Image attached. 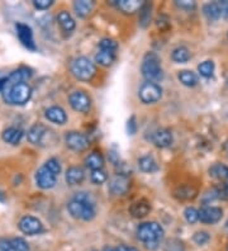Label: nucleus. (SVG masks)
I'll list each match as a JSON object with an SVG mask.
<instances>
[{
  "instance_id": "32",
  "label": "nucleus",
  "mask_w": 228,
  "mask_h": 251,
  "mask_svg": "<svg viewBox=\"0 0 228 251\" xmlns=\"http://www.w3.org/2000/svg\"><path fill=\"white\" fill-rule=\"evenodd\" d=\"M197 196V190L193 187H179L175 190V197L182 201H188V199H193Z\"/></svg>"
},
{
  "instance_id": "31",
  "label": "nucleus",
  "mask_w": 228,
  "mask_h": 251,
  "mask_svg": "<svg viewBox=\"0 0 228 251\" xmlns=\"http://www.w3.org/2000/svg\"><path fill=\"white\" fill-rule=\"evenodd\" d=\"M171 58L177 64H185L190 60V52H189V50L186 47L179 46L173 51Z\"/></svg>"
},
{
  "instance_id": "24",
  "label": "nucleus",
  "mask_w": 228,
  "mask_h": 251,
  "mask_svg": "<svg viewBox=\"0 0 228 251\" xmlns=\"http://www.w3.org/2000/svg\"><path fill=\"white\" fill-rule=\"evenodd\" d=\"M95 3L94 1H89V0H79L74 3V10L80 18H85L94 9Z\"/></svg>"
},
{
  "instance_id": "22",
  "label": "nucleus",
  "mask_w": 228,
  "mask_h": 251,
  "mask_svg": "<svg viewBox=\"0 0 228 251\" xmlns=\"http://www.w3.org/2000/svg\"><path fill=\"white\" fill-rule=\"evenodd\" d=\"M119 10H122L126 14H132V13L140 10L143 5V1L140 0H118L114 3Z\"/></svg>"
},
{
  "instance_id": "25",
  "label": "nucleus",
  "mask_w": 228,
  "mask_h": 251,
  "mask_svg": "<svg viewBox=\"0 0 228 251\" xmlns=\"http://www.w3.org/2000/svg\"><path fill=\"white\" fill-rule=\"evenodd\" d=\"M30 76H32V70L30 69L19 68L18 70L13 71L9 76H8V79H9V84L14 85V84L25 83V80L29 79Z\"/></svg>"
},
{
  "instance_id": "29",
  "label": "nucleus",
  "mask_w": 228,
  "mask_h": 251,
  "mask_svg": "<svg viewBox=\"0 0 228 251\" xmlns=\"http://www.w3.org/2000/svg\"><path fill=\"white\" fill-rule=\"evenodd\" d=\"M177 79H179L180 83L182 85L189 86V88H193L198 84V76L195 75V73L190 70H182L177 74Z\"/></svg>"
},
{
  "instance_id": "49",
  "label": "nucleus",
  "mask_w": 228,
  "mask_h": 251,
  "mask_svg": "<svg viewBox=\"0 0 228 251\" xmlns=\"http://www.w3.org/2000/svg\"><path fill=\"white\" fill-rule=\"evenodd\" d=\"M117 251H140L138 249L133 248V246H127V245H121L117 248Z\"/></svg>"
},
{
  "instance_id": "15",
  "label": "nucleus",
  "mask_w": 228,
  "mask_h": 251,
  "mask_svg": "<svg viewBox=\"0 0 228 251\" xmlns=\"http://www.w3.org/2000/svg\"><path fill=\"white\" fill-rule=\"evenodd\" d=\"M152 142L160 149H166L173 144V133L166 128H158L152 133Z\"/></svg>"
},
{
  "instance_id": "38",
  "label": "nucleus",
  "mask_w": 228,
  "mask_h": 251,
  "mask_svg": "<svg viewBox=\"0 0 228 251\" xmlns=\"http://www.w3.org/2000/svg\"><path fill=\"white\" fill-rule=\"evenodd\" d=\"M193 240H194V242L197 244V245L203 246L209 242L210 235L208 232H205V231H199V232H197L194 236H193Z\"/></svg>"
},
{
  "instance_id": "46",
  "label": "nucleus",
  "mask_w": 228,
  "mask_h": 251,
  "mask_svg": "<svg viewBox=\"0 0 228 251\" xmlns=\"http://www.w3.org/2000/svg\"><path fill=\"white\" fill-rule=\"evenodd\" d=\"M0 251H15L12 240L0 239Z\"/></svg>"
},
{
  "instance_id": "12",
  "label": "nucleus",
  "mask_w": 228,
  "mask_h": 251,
  "mask_svg": "<svg viewBox=\"0 0 228 251\" xmlns=\"http://www.w3.org/2000/svg\"><path fill=\"white\" fill-rule=\"evenodd\" d=\"M36 183L41 189H51L56 185V175L43 165L37 170Z\"/></svg>"
},
{
  "instance_id": "4",
  "label": "nucleus",
  "mask_w": 228,
  "mask_h": 251,
  "mask_svg": "<svg viewBox=\"0 0 228 251\" xmlns=\"http://www.w3.org/2000/svg\"><path fill=\"white\" fill-rule=\"evenodd\" d=\"M30 97H32V88L27 83H19L10 86L8 94L5 95V100L9 104L23 105L28 103Z\"/></svg>"
},
{
  "instance_id": "18",
  "label": "nucleus",
  "mask_w": 228,
  "mask_h": 251,
  "mask_svg": "<svg viewBox=\"0 0 228 251\" xmlns=\"http://www.w3.org/2000/svg\"><path fill=\"white\" fill-rule=\"evenodd\" d=\"M150 211H151V205H150V203L147 202L146 199H140V201H137V202H134L133 204L131 205V208H129V213H131L132 217L134 218L146 217L150 213Z\"/></svg>"
},
{
  "instance_id": "7",
  "label": "nucleus",
  "mask_w": 228,
  "mask_h": 251,
  "mask_svg": "<svg viewBox=\"0 0 228 251\" xmlns=\"http://www.w3.org/2000/svg\"><path fill=\"white\" fill-rule=\"evenodd\" d=\"M69 103L73 107L74 110L79 113H88L91 108V100L89 95L82 90H76L73 92L69 97Z\"/></svg>"
},
{
  "instance_id": "26",
  "label": "nucleus",
  "mask_w": 228,
  "mask_h": 251,
  "mask_svg": "<svg viewBox=\"0 0 228 251\" xmlns=\"http://www.w3.org/2000/svg\"><path fill=\"white\" fill-rule=\"evenodd\" d=\"M138 166H140L141 172L143 173H155L158 170V165L156 160L151 156V155H145V156L138 159Z\"/></svg>"
},
{
  "instance_id": "20",
  "label": "nucleus",
  "mask_w": 228,
  "mask_h": 251,
  "mask_svg": "<svg viewBox=\"0 0 228 251\" xmlns=\"http://www.w3.org/2000/svg\"><path fill=\"white\" fill-rule=\"evenodd\" d=\"M214 199H221V201H228V184H221L218 187H214L210 192L205 194L204 203L212 202Z\"/></svg>"
},
{
  "instance_id": "28",
  "label": "nucleus",
  "mask_w": 228,
  "mask_h": 251,
  "mask_svg": "<svg viewBox=\"0 0 228 251\" xmlns=\"http://www.w3.org/2000/svg\"><path fill=\"white\" fill-rule=\"evenodd\" d=\"M209 175L217 180L228 181V166L223 164H214L209 169Z\"/></svg>"
},
{
  "instance_id": "40",
  "label": "nucleus",
  "mask_w": 228,
  "mask_h": 251,
  "mask_svg": "<svg viewBox=\"0 0 228 251\" xmlns=\"http://www.w3.org/2000/svg\"><path fill=\"white\" fill-rule=\"evenodd\" d=\"M45 166L46 168H49L50 170H51V172L56 175V176H57V175L61 173V164L57 159H55V157H52V159L47 160L45 164Z\"/></svg>"
},
{
  "instance_id": "2",
  "label": "nucleus",
  "mask_w": 228,
  "mask_h": 251,
  "mask_svg": "<svg viewBox=\"0 0 228 251\" xmlns=\"http://www.w3.org/2000/svg\"><path fill=\"white\" fill-rule=\"evenodd\" d=\"M141 73L147 81H158L162 79L161 61L155 52H147L142 60Z\"/></svg>"
},
{
  "instance_id": "27",
  "label": "nucleus",
  "mask_w": 228,
  "mask_h": 251,
  "mask_svg": "<svg viewBox=\"0 0 228 251\" xmlns=\"http://www.w3.org/2000/svg\"><path fill=\"white\" fill-rule=\"evenodd\" d=\"M85 165L89 168L91 172L94 170H101L103 169L104 165V159L101 156V152H91L88 157L85 159Z\"/></svg>"
},
{
  "instance_id": "39",
  "label": "nucleus",
  "mask_w": 228,
  "mask_h": 251,
  "mask_svg": "<svg viewBox=\"0 0 228 251\" xmlns=\"http://www.w3.org/2000/svg\"><path fill=\"white\" fill-rule=\"evenodd\" d=\"M12 244L15 251H29V245L25 239L22 237H14L12 239Z\"/></svg>"
},
{
  "instance_id": "42",
  "label": "nucleus",
  "mask_w": 228,
  "mask_h": 251,
  "mask_svg": "<svg viewBox=\"0 0 228 251\" xmlns=\"http://www.w3.org/2000/svg\"><path fill=\"white\" fill-rule=\"evenodd\" d=\"M74 199H77V201H80V202L88 203V204L95 205V202H94V199H93V197H91L89 193H85V192L76 193V196L74 197Z\"/></svg>"
},
{
  "instance_id": "50",
  "label": "nucleus",
  "mask_w": 228,
  "mask_h": 251,
  "mask_svg": "<svg viewBox=\"0 0 228 251\" xmlns=\"http://www.w3.org/2000/svg\"><path fill=\"white\" fill-rule=\"evenodd\" d=\"M103 251H117V248H110V246H106V248H104Z\"/></svg>"
},
{
  "instance_id": "1",
  "label": "nucleus",
  "mask_w": 228,
  "mask_h": 251,
  "mask_svg": "<svg viewBox=\"0 0 228 251\" xmlns=\"http://www.w3.org/2000/svg\"><path fill=\"white\" fill-rule=\"evenodd\" d=\"M165 231L157 222H145L137 227V237L146 244V248L156 249L157 244L162 240Z\"/></svg>"
},
{
  "instance_id": "23",
  "label": "nucleus",
  "mask_w": 228,
  "mask_h": 251,
  "mask_svg": "<svg viewBox=\"0 0 228 251\" xmlns=\"http://www.w3.org/2000/svg\"><path fill=\"white\" fill-rule=\"evenodd\" d=\"M116 51H113V50L99 49V52L95 55V61L101 65V66L108 68V66L113 65V62L116 61Z\"/></svg>"
},
{
  "instance_id": "6",
  "label": "nucleus",
  "mask_w": 228,
  "mask_h": 251,
  "mask_svg": "<svg viewBox=\"0 0 228 251\" xmlns=\"http://www.w3.org/2000/svg\"><path fill=\"white\" fill-rule=\"evenodd\" d=\"M138 97H140V99L145 104H153V103L161 99L162 88L156 83L146 81V83H143L141 85Z\"/></svg>"
},
{
  "instance_id": "48",
  "label": "nucleus",
  "mask_w": 228,
  "mask_h": 251,
  "mask_svg": "<svg viewBox=\"0 0 228 251\" xmlns=\"http://www.w3.org/2000/svg\"><path fill=\"white\" fill-rule=\"evenodd\" d=\"M8 84H9V79L8 77H0V93L5 89Z\"/></svg>"
},
{
  "instance_id": "11",
  "label": "nucleus",
  "mask_w": 228,
  "mask_h": 251,
  "mask_svg": "<svg viewBox=\"0 0 228 251\" xmlns=\"http://www.w3.org/2000/svg\"><path fill=\"white\" fill-rule=\"evenodd\" d=\"M223 211L219 207H213V205H204L199 211V221L202 224L214 225L222 220Z\"/></svg>"
},
{
  "instance_id": "52",
  "label": "nucleus",
  "mask_w": 228,
  "mask_h": 251,
  "mask_svg": "<svg viewBox=\"0 0 228 251\" xmlns=\"http://www.w3.org/2000/svg\"><path fill=\"white\" fill-rule=\"evenodd\" d=\"M227 251H228V248H227Z\"/></svg>"
},
{
  "instance_id": "43",
  "label": "nucleus",
  "mask_w": 228,
  "mask_h": 251,
  "mask_svg": "<svg viewBox=\"0 0 228 251\" xmlns=\"http://www.w3.org/2000/svg\"><path fill=\"white\" fill-rule=\"evenodd\" d=\"M33 5L36 9L46 10L49 9L50 6L53 5V0H34Z\"/></svg>"
},
{
  "instance_id": "44",
  "label": "nucleus",
  "mask_w": 228,
  "mask_h": 251,
  "mask_svg": "<svg viewBox=\"0 0 228 251\" xmlns=\"http://www.w3.org/2000/svg\"><path fill=\"white\" fill-rule=\"evenodd\" d=\"M137 128H138V126H137L136 117L132 116L131 118L128 120V122H127V132H128V135L133 136L134 133H136V132H137Z\"/></svg>"
},
{
  "instance_id": "5",
  "label": "nucleus",
  "mask_w": 228,
  "mask_h": 251,
  "mask_svg": "<svg viewBox=\"0 0 228 251\" xmlns=\"http://www.w3.org/2000/svg\"><path fill=\"white\" fill-rule=\"evenodd\" d=\"M67 209L76 220L91 221L95 217V205L80 202L77 199H71L67 204Z\"/></svg>"
},
{
  "instance_id": "3",
  "label": "nucleus",
  "mask_w": 228,
  "mask_h": 251,
  "mask_svg": "<svg viewBox=\"0 0 228 251\" xmlns=\"http://www.w3.org/2000/svg\"><path fill=\"white\" fill-rule=\"evenodd\" d=\"M70 70L74 76L77 80H81V81H89L97 74L95 65L88 57H85V56H80V57L74 58L73 61H71Z\"/></svg>"
},
{
  "instance_id": "36",
  "label": "nucleus",
  "mask_w": 228,
  "mask_h": 251,
  "mask_svg": "<svg viewBox=\"0 0 228 251\" xmlns=\"http://www.w3.org/2000/svg\"><path fill=\"white\" fill-rule=\"evenodd\" d=\"M90 179L94 184L101 185V184L105 183L106 179H108V175H106V173L104 172L103 169H101V170H94V172H91Z\"/></svg>"
},
{
  "instance_id": "35",
  "label": "nucleus",
  "mask_w": 228,
  "mask_h": 251,
  "mask_svg": "<svg viewBox=\"0 0 228 251\" xmlns=\"http://www.w3.org/2000/svg\"><path fill=\"white\" fill-rule=\"evenodd\" d=\"M165 251H185L184 242L180 241L179 239H171L166 242L164 248Z\"/></svg>"
},
{
  "instance_id": "16",
  "label": "nucleus",
  "mask_w": 228,
  "mask_h": 251,
  "mask_svg": "<svg viewBox=\"0 0 228 251\" xmlns=\"http://www.w3.org/2000/svg\"><path fill=\"white\" fill-rule=\"evenodd\" d=\"M45 117L50 122L56 123V125H65L67 121L66 112L57 105H52V107L47 108L45 112Z\"/></svg>"
},
{
  "instance_id": "8",
  "label": "nucleus",
  "mask_w": 228,
  "mask_h": 251,
  "mask_svg": "<svg viewBox=\"0 0 228 251\" xmlns=\"http://www.w3.org/2000/svg\"><path fill=\"white\" fill-rule=\"evenodd\" d=\"M18 227L22 232L29 236L38 235V233H41L43 231L42 222L37 217H33V216H25V217H22L21 221H19Z\"/></svg>"
},
{
  "instance_id": "13",
  "label": "nucleus",
  "mask_w": 228,
  "mask_h": 251,
  "mask_svg": "<svg viewBox=\"0 0 228 251\" xmlns=\"http://www.w3.org/2000/svg\"><path fill=\"white\" fill-rule=\"evenodd\" d=\"M129 187H131V183L127 175L117 174L109 181V192L114 196H125Z\"/></svg>"
},
{
  "instance_id": "45",
  "label": "nucleus",
  "mask_w": 228,
  "mask_h": 251,
  "mask_svg": "<svg viewBox=\"0 0 228 251\" xmlns=\"http://www.w3.org/2000/svg\"><path fill=\"white\" fill-rule=\"evenodd\" d=\"M177 6H179L180 9H184V10H193L195 9V6H197V4H195V1H188V0H182V1H177Z\"/></svg>"
},
{
  "instance_id": "30",
  "label": "nucleus",
  "mask_w": 228,
  "mask_h": 251,
  "mask_svg": "<svg viewBox=\"0 0 228 251\" xmlns=\"http://www.w3.org/2000/svg\"><path fill=\"white\" fill-rule=\"evenodd\" d=\"M203 13L209 21H217V19L221 18V10H219V5L217 1L204 4Z\"/></svg>"
},
{
  "instance_id": "9",
  "label": "nucleus",
  "mask_w": 228,
  "mask_h": 251,
  "mask_svg": "<svg viewBox=\"0 0 228 251\" xmlns=\"http://www.w3.org/2000/svg\"><path fill=\"white\" fill-rule=\"evenodd\" d=\"M65 142L69 149L74 151H84L89 146V140L84 133L71 131L65 136Z\"/></svg>"
},
{
  "instance_id": "41",
  "label": "nucleus",
  "mask_w": 228,
  "mask_h": 251,
  "mask_svg": "<svg viewBox=\"0 0 228 251\" xmlns=\"http://www.w3.org/2000/svg\"><path fill=\"white\" fill-rule=\"evenodd\" d=\"M118 45H117L116 41L110 40V38H103V40L99 42V49L101 50H113V51H116Z\"/></svg>"
},
{
  "instance_id": "34",
  "label": "nucleus",
  "mask_w": 228,
  "mask_h": 251,
  "mask_svg": "<svg viewBox=\"0 0 228 251\" xmlns=\"http://www.w3.org/2000/svg\"><path fill=\"white\" fill-rule=\"evenodd\" d=\"M198 71L203 77H210L214 73V64L213 61H204L198 66Z\"/></svg>"
},
{
  "instance_id": "51",
  "label": "nucleus",
  "mask_w": 228,
  "mask_h": 251,
  "mask_svg": "<svg viewBox=\"0 0 228 251\" xmlns=\"http://www.w3.org/2000/svg\"><path fill=\"white\" fill-rule=\"evenodd\" d=\"M0 202H4V197H1V193H0Z\"/></svg>"
},
{
  "instance_id": "47",
  "label": "nucleus",
  "mask_w": 228,
  "mask_h": 251,
  "mask_svg": "<svg viewBox=\"0 0 228 251\" xmlns=\"http://www.w3.org/2000/svg\"><path fill=\"white\" fill-rule=\"evenodd\" d=\"M219 5V10H221V18L228 21V1L222 0V1H217Z\"/></svg>"
},
{
  "instance_id": "21",
  "label": "nucleus",
  "mask_w": 228,
  "mask_h": 251,
  "mask_svg": "<svg viewBox=\"0 0 228 251\" xmlns=\"http://www.w3.org/2000/svg\"><path fill=\"white\" fill-rule=\"evenodd\" d=\"M57 22L65 33H71V32H74V29H75L76 27L75 21H74V18L71 17L70 13L66 12V10H61V12L58 13Z\"/></svg>"
},
{
  "instance_id": "14",
  "label": "nucleus",
  "mask_w": 228,
  "mask_h": 251,
  "mask_svg": "<svg viewBox=\"0 0 228 251\" xmlns=\"http://www.w3.org/2000/svg\"><path fill=\"white\" fill-rule=\"evenodd\" d=\"M49 128L45 125H42V123H36L28 131V141L32 145H43L46 136L49 135Z\"/></svg>"
},
{
  "instance_id": "17",
  "label": "nucleus",
  "mask_w": 228,
  "mask_h": 251,
  "mask_svg": "<svg viewBox=\"0 0 228 251\" xmlns=\"http://www.w3.org/2000/svg\"><path fill=\"white\" fill-rule=\"evenodd\" d=\"M65 178H66V183L69 185H77V184H81L85 179V172L80 166H71L66 170Z\"/></svg>"
},
{
  "instance_id": "33",
  "label": "nucleus",
  "mask_w": 228,
  "mask_h": 251,
  "mask_svg": "<svg viewBox=\"0 0 228 251\" xmlns=\"http://www.w3.org/2000/svg\"><path fill=\"white\" fill-rule=\"evenodd\" d=\"M140 10V25L142 27H147V25L151 21V4L145 1Z\"/></svg>"
},
{
  "instance_id": "19",
  "label": "nucleus",
  "mask_w": 228,
  "mask_h": 251,
  "mask_svg": "<svg viewBox=\"0 0 228 251\" xmlns=\"http://www.w3.org/2000/svg\"><path fill=\"white\" fill-rule=\"evenodd\" d=\"M25 135V132L22 131L21 128H17V127H8L3 131L1 133V138L3 141L6 144L10 145H18L21 142L22 137Z\"/></svg>"
},
{
  "instance_id": "37",
  "label": "nucleus",
  "mask_w": 228,
  "mask_h": 251,
  "mask_svg": "<svg viewBox=\"0 0 228 251\" xmlns=\"http://www.w3.org/2000/svg\"><path fill=\"white\" fill-rule=\"evenodd\" d=\"M184 216H185L186 222L190 225H194L195 222L199 221V211H197L194 207H188V208L184 211Z\"/></svg>"
},
{
  "instance_id": "10",
  "label": "nucleus",
  "mask_w": 228,
  "mask_h": 251,
  "mask_svg": "<svg viewBox=\"0 0 228 251\" xmlns=\"http://www.w3.org/2000/svg\"><path fill=\"white\" fill-rule=\"evenodd\" d=\"M15 29H17V36H18L19 41L25 49L30 50V51H36L37 46L33 38V32L29 25H25V23H17L15 25Z\"/></svg>"
}]
</instances>
